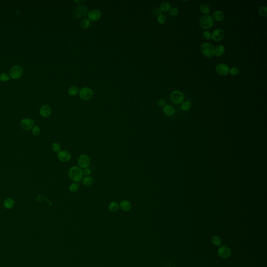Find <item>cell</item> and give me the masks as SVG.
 Returning a JSON list of instances; mask_svg holds the SVG:
<instances>
[{"label": "cell", "mask_w": 267, "mask_h": 267, "mask_svg": "<svg viewBox=\"0 0 267 267\" xmlns=\"http://www.w3.org/2000/svg\"><path fill=\"white\" fill-rule=\"evenodd\" d=\"M68 175L73 182L79 183L83 180L84 175L81 168L77 166H73L69 168Z\"/></svg>", "instance_id": "1"}, {"label": "cell", "mask_w": 267, "mask_h": 267, "mask_svg": "<svg viewBox=\"0 0 267 267\" xmlns=\"http://www.w3.org/2000/svg\"><path fill=\"white\" fill-rule=\"evenodd\" d=\"M200 50L203 55L207 58H211L214 55L215 47L212 44L204 43L201 46Z\"/></svg>", "instance_id": "2"}, {"label": "cell", "mask_w": 267, "mask_h": 267, "mask_svg": "<svg viewBox=\"0 0 267 267\" xmlns=\"http://www.w3.org/2000/svg\"><path fill=\"white\" fill-rule=\"evenodd\" d=\"M213 25V20L212 17L209 15L203 16L199 20V25L205 29H209Z\"/></svg>", "instance_id": "3"}, {"label": "cell", "mask_w": 267, "mask_h": 267, "mask_svg": "<svg viewBox=\"0 0 267 267\" xmlns=\"http://www.w3.org/2000/svg\"><path fill=\"white\" fill-rule=\"evenodd\" d=\"M79 94L80 98L82 100L85 101H88L92 98L94 96V92L92 89L87 87H85L81 89V90L79 92Z\"/></svg>", "instance_id": "4"}, {"label": "cell", "mask_w": 267, "mask_h": 267, "mask_svg": "<svg viewBox=\"0 0 267 267\" xmlns=\"http://www.w3.org/2000/svg\"><path fill=\"white\" fill-rule=\"evenodd\" d=\"M77 162L80 168L84 169L88 168L91 163L90 157L87 154H81L77 159Z\"/></svg>", "instance_id": "5"}, {"label": "cell", "mask_w": 267, "mask_h": 267, "mask_svg": "<svg viewBox=\"0 0 267 267\" xmlns=\"http://www.w3.org/2000/svg\"><path fill=\"white\" fill-rule=\"evenodd\" d=\"M170 99L174 104H181L184 101V95L180 91H174L171 94Z\"/></svg>", "instance_id": "6"}, {"label": "cell", "mask_w": 267, "mask_h": 267, "mask_svg": "<svg viewBox=\"0 0 267 267\" xmlns=\"http://www.w3.org/2000/svg\"><path fill=\"white\" fill-rule=\"evenodd\" d=\"M23 69L22 67L19 65L14 66L9 71V76L13 79H19L23 75Z\"/></svg>", "instance_id": "7"}, {"label": "cell", "mask_w": 267, "mask_h": 267, "mask_svg": "<svg viewBox=\"0 0 267 267\" xmlns=\"http://www.w3.org/2000/svg\"><path fill=\"white\" fill-rule=\"evenodd\" d=\"M218 253L219 257L223 259H227L231 256V250L226 245L220 247L218 250Z\"/></svg>", "instance_id": "8"}, {"label": "cell", "mask_w": 267, "mask_h": 267, "mask_svg": "<svg viewBox=\"0 0 267 267\" xmlns=\"http://www.w3.org/2000/svg\"><path fill=\"white\" fill-rule=\"evenodd\" d=\"M71 152L66 150H61L60 152H58V158L61 162H68L71 159Z\"/></svg>", "instance_id": "9"}, {"label": "cell", "mask_w": 267, "mask_h": 267, "mask_svg": "<svg viewBox=\"0 0 267 267\" xmlns=\"http://www.w3.org/2000/svg\"><path fill=\"white\" fill-rule=\"evenodd\" d=\"M230 68L228 64L221 63L218 65L216 67V71L217 74L221 76H226L229 73Z\"/></svg>", "instance_id": "10"}, {"label": "cell", "mask_w": 267, "mask_h": 267, "mask_svg": "<svg viewBox=\"0 0 267 267\" xmlns=\"http://www.w3.org/2000/svg\"><path fill=\"white\" fill-rule=\"evenodd\" d=\"M35 121L29 119H24L20 123V125L22 129L25 131H30L34 127Z\"/></svg>", "instance_id": "11"}, {"label": "cell", "mask_w": 267, "mask_h": 267, "mask_svg": "<svg viewBox=\"0 0 267 267\" xmlns=\"http://www.w3.org/2000/svg\"><path fill=\"white\" fill-rule=\"evenodd\" d=\"M224 36L225 32L221 28L216 29L211 34V38L215 41H220L223 39Z\"/></svg>", "instance_id": "12"}, {"label": "cell", "mask_w": 267, "mask_h": 267, "mask_svg": "<svg viewBox=\"0 0 267 267\" xmlns=\"http://www.w3.org/2000/svg\"><path fill=\"white\" fill-rule=\"evenodd\" d=\"M87 13V7L81 5L77 7H76L74 11V15L76 17L78 18H83L86 15Z\"/></svg>", "instance_id": "13"}, {"label": "cell", "mask_w": 267, "mask_h": 267, "mask_svg": "<svg viewBox=\"0 0 267 267\" xmlns=\"http://www.w3.org/2000/svg\"><path fill=\"white\" fill-rule=\"evenodd\" d=\"M101 16V13L97 9H94L91 10L90 12L88 13V18L91 21H95L100 19Z\"/></svg>", "instance_id": "14"}, {"label": "cell", "mask_w": 267, "mask_h": 267, "mask_svg": "<svg viewBox=\"0 0 267 267\" xmlns=\"http://www.w3.org/2000/svg\"><path fill=\"white\" fill-rule=\"evenodd\" d=\"M52 113L51 106L48 105H44L40 109V114L44 118H48L50 116Z\"/></svg>", "instance_id": "15"}, {"label": "cell", "mask_w": 267, "mask_h": 267, "mask_svg": "<svg viewBox=\"0 0 267 267\" xmlns=\"http://www.w3.org/2000/svg\"><path fill=\"white\" fill-rule=\"evenodd\" d=\"M120 208L121 209L124 211H129L132 208V205L131 203L129 201V200H126V199H124L122 200L120 202Z\"/></svg>", "instance_id": "16"}, {"label": "cell", "mask_w": 267, "mask_h": 267, "mask_svg": "<svg viewBox=\"0 0 267 267\" xmlns=\"http://www.w3.org/2000/svg\"><path fill=\"white\" fill-rule=\"evenodd\" d=\"M163 111L164 113L168 116H172L175 113V109L170 105H166L164 106Z\"/></svg>", "instance_id": "17"}, {"label": "cell", "mask_w": 267, "mask_h": 267, "mask_svg": "<svg viewBox=\"0 0 267 267\" xmlns=\"http://www.w3.org/2000/svg\"><path fill=\"white\" fill-rule=\"evenodd\" d=\"M213 19L216 21H221L224 19V15L223 12L216 11L213 13Z\"/></svg>", "instance_id": "18"}, {"label": "cell", "mask_w": 267, "mask_h": 267, "mask_svg": "<svg viewBox=\"0 0 267 267\" xmlns=\"http://www.w3.org/2000/svg\"><path fill=\"white\" fill-rule=\"evenodd\" d=\"M120 208L119 203L116 201H112L109 205V210L112 212H116Z\"/></svg>", "instance_id": "19"}, {"label": "cell", "mask_w": 267, "mask_h": 267, "mask_svg": "<svg viewBox=\"0 0 267 267\" xmlns=\"http://www.w3.org/2000/svg\"><path fill=\"white\" fill-rule=\"evenodd\" d=\"M83 184L85 186L89 187L91 186L94 182V180L91 176H86L84 177L82 180Z\"/></svg>", "instance_id": "20"}, {"label": "cell", "mask_w": 267, "mask_h": 267, "mask_svg": "<svg viewBox=\"0 0 267 267\" xmlns=\"http://www.w3.org/2000/svg\"><path fill=\"white\" fill-rule=\"evenodd\" d=\"M224 52H225V48H224V46H222V45H219V46H217V47L215 48L214 55L216 56H218V57H220V56H221L223 55Z\"/></svg>", "instance_id": "21"}, {"label": "cell", "mask_w": 267, "mask_h": 267, "mask_svg": "<svg viewBox=\"0 0 267 267\" xmlns=\"http://www.w3.org/2000/svg\"><path fill=\"white\" fill-rule=\"evenodd\" d=\"M14 199L11 198H8L5 200L4 203V206L5 208L7 209H11L14 207Z\"/></svg>", "instance_id": "22"}, {"label": "cell", "mask_w": 267, "mask_h": 267, "mask_svg": "<svg viewBox=\"0 0 267 267\" xmlns=\"http://www.w3.org/2000/svg\"><path fill=\"white\" fill-rule=\"evenodd\" d=\"M171 9V4L168 2H164L161 4L160 9L162 12H166L170 11Z\"/></svg>", "instance_id": "23"}, {"label": "cell", "mask_w": 267, "mask_h": 267, "mask_svg": "<svg viewBox=\"0 0 267 267\" xmlns=\"http://www.w3.org/2000/svg\"><path fill=\"white\" fill-rule=\"evenodd\" d=\"M79 185L78 183L73 182L69 186V191L71 193H75L79 190Z\"/></svg>", "instance_id": "24"}, {"label": "cell", "mask_w": 267, "mask_h": 267, "mask_svg": "<svg viewBox=\"0 0 267 267\" xmlns=\"http://www.w3.org/2000/svg\"><path fill=\"white\" fill-rule=\"evenodd\" d=\"M79 92V87L75 86H71L69 88V89L68 90L69 94L70 96H73L76 95Z\"/></svg>", "instance_id": "25"}, {"label": "cell", "mask_w": 267, "mask_h": 267, "mask_svg": "<svg viewBox=\"0 0 267 267\" xmlns=\"http://www.w3.org/2000/svg\"><path fill=\"white\" fill-rule=\"evenodd\" d=\"M199 9L203 14L208 15V14H209L210 13L209 6L207 4H205V3H203L200 5Z\"/></svg>", "instance_id": "26"}, {"label": "cell", "mask_w": 267, "mask_h": 267, "mask_svg": "<svg viewBox=\"0 0 267 267\" xmlns=\"http://www.w3.org/2000/svg\"><path fill=\"white\" fill-rule=\"evenodd\" d=\"M211 242H212V244L215 246H219L221 245V243H222V240H221V238L219 236H214L212 237Z\"/></svg>", "instance_id": "27"}, {"label": "cell", "mask_w": 267, "mask_h": 267, "mask_svg": "<svg viewBox=\"0 0 267 267\" xmlns=\"http://www.w3.org/2000/svg\"><path fill=\"white\" fill-rule=\"evenodd\" d=\"M90 21L89 19H85L81 21V27L83 29H87L90 27Z\"/></svg>", "instance_id": "28"}, {"label": "cell", "mask_w": 267, "mask_h": 267, "mask_svg": "<svg viewBox=\"0 0 267 267\" xmlns=\"http://www.w3.org/2000/svg\"><path fill=\"white\" fill-rule=\"evenodd\" d=\"M51 148L53 151L55 152H60L61 149V145L58 143H53L51 146Z\"/></svg>", "instance_id": "29"}, {"label": "cell", "mask_w": 267, "mask_h": 267, "mask_svg": "<svg viewBox=\"0 0 267 267\" xmlns=\"http://www.w3.org/2000/svg\"><path fill=\"white\" fill-rule=\"evenodd\" d=\"M181 108L183 110L187 111L189 110V109L191 108V104L188 101L184 102L182 104Z\"/></svg>", "instance_id": "30"}, {"label": "cell", "mask_w": 267, "mask_h": 267, "mask_svg": "<svg viewBox=\"0 0 267 267\" xmlns=\"http://www.w3.org/2000/svg\"><path fill=\"white\" fill-rule=\"evenodd\" d=\"M229 72H230V73L231 75L235 76H237L239 74L240 71H239V69L236 67H233L230 69Z\"/></svg>", "instance_id": "31"}, {"label": "cell", "mask_w": 267, "mask_h": 267, "mask_svg": "<svg viewBox=\"0 0 267 267\" xmlns=\"http://www.w3.org/2000/svg\"><path fill=\"white\" fill-rule=\"evenodd\" d=\"M259 13L261 16H263V17H267V6H263V7H260L259 9Z\"/></svg>", "instance_id": "32"}, {"label": "cell", "mask_w": 267, "mask_h": 267, "mask_svg": "<svg viewBox=\"0 0 267 267\" xmlns=\"http://www.w3.org/2000/svg\"><path fill=\"white\" fill-rule=\"evenodd\" d=\"M166 16L163 15H161L160 16H158L157 21H158V23L160 24H164L166 23Z\"/></svg>", "instance_id": "33"}, {"label": "cell", "mask_w": 267, "mask_h": 267, "mask_svg": "<svg viewBox=\"0 0 267 267\" xmlns=\"http://www.w3.org/2000/svg\"><path fill=\"white\" fill-rule=\"evenodd\" d=\"M9 79V75L6 73H2L0 75V81H7Z\"/></svg>", "instance_id": "34"}, {"label": "cell", "mask_w": 267, "mask_h": 267, "mask_svg": "<svg viewBox=\"0 0 267 267\" xmlns=\"http://www.w3.org/2000/svg\"><path fill=\"white\" fill-rule=\"evenodd\" d=\"M41 132V129H40V128L38 126H35L33 127V129H32V134L35 135V136H38L39 135L40 133Z\"/></svg>", "instance_id": "35"}, {"label": "cell", "mask_w": 267, "mask_h": 267, "mask_svg": "<svg viewBox=\"0 0 267 267\" xmlns=\"http://www.w3.org/2000/svg\"><path fill=\"white\" fill-rule=\"evenodd\" d=\"M203 36L206 39L210 40L211 38V34L209 31H205L203 32Z\"/></svg>", "instance_id": "36"}, {"label": "cell", "mask_w": 267, "mask_h": 267, "mask_svg": "<svg viewBox=\"0 0 267 267\" xmlns=\"http://www.w3.org/2000/svg\"><path fill=\"white\" fill-rule=\"evenodd\" d=\"M178 12H179V11L177 7H172L170 11V14L172 16H176L178 14Z\"/></svg>", "instance_id": "37"}, {"label": "cell", "mask_w": 267, "mask_h": 267, "mask_svg": "<svg viewBox=\"0 0 267 267\" xmlns=\"http://www.w3.org/2000/svg\"><path fill=\"white\" fill-rule=\"evenodd\" d=\"M84 175H85L86 176H90L91 174V171L89 168H86L83 171Z\"/></svg>", "instance_id": "38"}, {"label": "cell", "mask_w": 267, "mask_h": 267, "mask_svg": "<svg viewBox=\"0 0 267 267\" xmlns=\"http://www.w3.org/2000/svg\"><path fill=\"white\" fill-rule=\"evenodd\" d=\"M157 104H158V106L162 107V106H165L166 102H165V101H164V99H159V100L157 102Z\"/></svg>", "instance_id": "39"}, {"label": "cell", "mask_w": 267, "mask_h": 267, "mask_svg": "<svg viewBox=\"0 0 267 267\" xmlns=\"http://www.w3.org/2000/svg\"><path fill=\"white\" fill-rule=\"evenodd\" d=\"M154 14L156 15H157L158 16H160L161 15H162V12L161 11V10L160 9H158V8H157L156 9H154Z\"/></svg>", "instance_id": "40"}]
</instances>
